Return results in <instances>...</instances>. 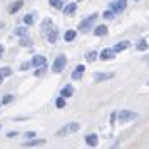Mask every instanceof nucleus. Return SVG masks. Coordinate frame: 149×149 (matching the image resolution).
<instances>
[{
	"instance_id": "b1692460",
	"label": "nucleus",
	"mask_w": 149,
	"mask_h": 149,
	"mask_svg": "<svg viewBox=\"0 0 149 149\" xmlns=\"http://www.w3.org/2000/svg\"><path fill=\"white\" fill-rule=\"evenodd\" d=\"M24 24H25V25H32V24H34V14L25 15V17H24Z\"/></svg>"
},
{
	"instance_id": "4be33fe9",
	"label": "nucleus",
	"mask_w": 149,
	"mask_h": 149,
	"mask_svg": "<svg viewBox=\"0 0 149 149\" xmlns=\"http://www.w3.org/2000/svg\"><path fill=\"white\" fill-rule=\"evenodd\" d=\"M49 3H50L52 7H55L57 10H62V7H64V2H62V0H49Z\"/></svg>"
},
{
	"instance_id": "2eb2a0df",
	"label": "nucleus",
	"mask_w": 149,
	"mask_h": 149,
	"mask_svg": "<svg viewBox=\"0 0 149 149\" xmlns=\"http://www.w3.org/2000/svg\"><path fill=\"white\" fill-rule=\"evenodd\" d=\"M129 45H131V42H127V40L119 42V44H116L114 47H112V50H114V52H122V50L129 49Z\"/></svg>"
},
{
	"instance_id": "dca6fc26",
	"label": "nucleus",
	"mask_w": 149,
	"mask_h": 149,
	"mask_svg": "<svg viewBox=\"0 0 149 149\" xmlns=\"http://www.w3.org/2000/svg\"><path fill=\"white\" fill-rule=\"evenodd\" d=\"M62 97H70V95L74 94V87L70 86V84H67V86H64V89L61 91Z\"/></svg>"
},
{
	"instance_id": "f03ea898",
	"label": "nucleus",
	"mask_w": 149,
	"mask_h": 149,
	"mask_svg": "<svg viewBox=\"0 0 149 149\" xmlns=\"http://www.w3.org/2000/svg\"><path fill=\"white\" fill-rule=\"evenodd\" d=\"M95 20H97V14H92L91 17L84 19V20L79 24V32H89V30L92 29V25L95 24Z\"/></svg>"
},
{
	"instance_id": "393cba45",
	"label": "nucleus",
	"mask_w": 149,
	"mask_h": 149,
	"mask_svg": "<svg viewBox=\"0 0 149 149\" xmlns=\"http://www.w3.org/2000/svg\"><path fill=\"white\" fill-rule=\"evenodd\" d=\"M95 59H97V54H95V52H92V50L86 54V61H87V62H94Z\"/></svg>"
},
{
	"instance_id": "a211bd4d",
	"label": "nucleus",
	"mask_w": 149,
	"mask_h": 149,
	"mask_svg": "<svg viewBox=\"0 0 149 149\" xmlns=\"http://www.w3.org/2000/svg\"><path fill=\"white\" fill-rule=\"evenodd\" d=\"M136 49H137V50H141V52H144V50H148V49H149V45H148V42L144 40V39H139L137 44H136Z\"/></svg>"
},
{
	"instance_id": "4468645a",
	"label": "nucleus",
	"mask_w": 149,
	"mask_h": 149,
	"mask_svg": "<svg viewBox=\"0 0 149 149\" xmlns=\"http://www.w3.org/2000/svg\"><path fill=\"white\" fill-rule=\"evenodd\" d=\"M84 70H86V67H84V65H77V67L74 69V72H72V79H74V81H79V79H82Z\"/></svg>"
},
{
	"instance_id": "e433bc0d",
	"label": "nucleus",
	"mask_w": 149,
	"mask_h": 149,
	"mask_svg": "<svg viewBox=\"0 0 149 149\" xmlns=\"http://www.w3.org/2000/svg\"><path fill=\"white\" fill-rule=\"evenodd\" d=\"M134 2H139V0H134Z\"/></svg>"
},
{
	"instance_id": "f3484780",
	"label": "nucleus",
	"mask_w": 149,
	"mask_h": 149,
	"mask_svg": "<svg viewBox=\"0 0 149 149\" xmlns=\"http://www.w3.org/2000/svg\"><path fill=\"white\" fill-rule=\"evenodd\" d=\"M42 144H45L44 139H35V141H29L24 144V148H37V146H42Z\"/></svg>"
},
{
	"instance_id": "aec40b11",
	"label": "nucleus",
	"mask_w": 149,
	"mask_h": 149,
	"mask_svg": "<svg viewBox=\"0 0 149 149\" xmlns=\"http://www.w3.org/2000/svg\"><path fill=\"white\" fill-rule=\"evenodd\" d=\"M75 35H77L75 30H67V32L64 34V40H65V42H72L75 39Z\"/></svg>"
},
{
	"instance_id": "423d86ee",
	"label": "nucleus",
	"mask_w": 149,
	"mask_h": 149,
	"mask_svg": "<svg viewBox=\"0 0 149 149\" xmlns=\"http://www.w3.org/2000/svg\"><path fill=\"white\" fill-rule=\"evenodd\" d=\"M45 37H47L49 44H55V42L59 40V30H57V27H54L52 30H49L47 34H45Z\"/></svg>"
},
{
	"instance_id": "a878e982",
	"label": "nucleus",
	"mask_w": 149,
	"mask_h": 149,
	"mask_svg": "<svg viewBox=\"0 0 149 149\" xmlns=\"http://www.w3.org/2000/svg\"><path fill=\"white\" fill-rule=\"evenodd\" d=\"M55 106H57V109H62V107H65V97H59L57 101H55Z\"/></svg>"
},
{
	"instance_id": "412c9836",
	"label": "nucleus",
	"mask_w": 149,
	"mask_h": 149,
	"mask_svg": "<svg viewBox=\"0 0 149 149\" xmlns=\"http://www.w3.org/2000/svg\"><path fill=\"white\" fill-rule=\"evenodd\" d=\"M45 72H47V67H45V65L35 67V74H34V77H44V75H45Z\"/></svg>"
},
{
	"instance_id": "20e7f679",
	"label": "nucleus",
	"mask_w": 149,
	"mask_h": 149,
	"mask_svg": "<svg viewBox=\"0 0 149 149\" xmlns=\"http://www.w3.org/2000/svg\"><path fill=\"white\" fill-rule=\"evenodd\" d=\"M126 7H127V0H114V2H111L109 10L114 12V14H121V12L126 10Z\"/></svg>"
},
{
	"instance_id": "cd10ccee",
	"label": "nucleus",
	"mask_w": 149,
	"mask_h": 149,
	"mask_svg": "<svg viewBox=\"0 0 149 149\" xmlns=\"http://www.w3.org/2000/svg\"><path fill=\"white\" fill-rule=\"evenodd\" d=\"M12 101H14V95H12V94H7V95H3L2 104H8V102H12Z\"/></svg>"
},
{
	"instance_id": "473e14b6",
	"label": "nucleus",
	"mask_w": 149,
	"mask_h": 149,
	"mask_svg": "<svg viewBox=\"0 0 149 149\" xmlns=\"http://www.w3.org/2000/svg\"><path fill=\"white\" fill-rule=\"evenodd\" d=\"M3 50H5V49H3V45H0V59H2V55H3Z\"/></svg>"
},
{
	"instance_id": "c9c22d12",
	"label": "nucleus",
	"mask_w": 149,
	"mask_h": 149,
	"mask_svg": "<svg viewBox=\"0 0 149 149\" xmlns=\"http://www.w3.org/2000/svg\"><path fill=\"white\" fill-rule=\"evenodd\" d=\"M2 27H3V24H2V22H0V29H2Z\"/></svg>"
},
{
	"instance_id": "72a5a7b5",
	"label": "nucleus",
	"mask_w": 149,
	"mask_h": 149,
	"mask_svg": "<svg viewBox=\"0 0 149 149\" xmlns=\"http://www.w3.org/2000/svg\"><path fill=\"white\" fill-rule=\"evenodd\" d=\"M15 136H17V132H8L7 137H15Z\"/></svg>"
},
{
	"instance_id": "1a4fd4ad",
	"label": "nucleus",
	"mask_w": 149,
	"mask_h": 149,
	"mask_svg": "<svg viewBox=\"0 0 149 149\" xmlns=\"http://www.w3.org/2000/svg\"><path fill=\"white\" fill-rule=\"evenodd\" d=\"M45 57L44 55H34V59L30 61V65L32 67H40V65H45Z\"/></svg>"
},
{
	"instance_id": "6ab92c4d",
	"label": "nucleus",
	"mask_w": 149,
	"mask_h": 149,
	"mask_svg": "<svg viewBox=\"0 0 149 149\" xmlns=\"http://www.w3.org/2000/svg\"><path fill=\"white\" fill-rule=\"evenodd\" d=\"M94 34L97 35V37H102V35L107 34V25H99V27H95Z\"/></svg>"
},
{
	"instance_id": "4c0bfd02",
	"label": "nucleus",
	"mask_w": 149,
	"mask_h": 149,
	"mask_svg": "<svg viewBox=\"0 0 149 149\" xmlns=\"http://www.w3.org/2000/svg\"><path fill=\"white\" fill-rule=\"evenodd\" d=\"M62 2H65V0H62Z\"/></svg>"
},
{
	"instance_id": "c85d7f7f",
	"label": "nucleus",
	"mask_w": 149,
	"mask_h": 149,
	"mask_svg": "<svg viewBox=\"0 0 149 149\" xmlns=\"http://www.w3.org/2000/svg\"><path fill=\"white\" fill-rule=\"evenodd\" d=\"M30 44H32V40L29 39L27 35H24V37L20 39V45H30Z\"/></svg>"
},
{
	"instance_id": "9d476101",
	"label": "nucleus",
	"mask_w": 149,
	"mask_h": 149,
	"mask_svg": "<svg viewBox=\"0 0 149 149\" xmlns=\"http://www.w3.org/2000/svg\"><path fill=\"white\" fill-rule=\"evenodd\" d=\"M97 142H99L97 134H87V136H86V144H87L89 148H95V146H97Z\"/></svg>"
},
{
	"instance_id": "58836bf2",
	"label": "nucleus",
	"mask_w": 149,
	"mask_h": 149,
	"mask_svg": "<svg viewBox=\"0 0 149 149\" xmlns=\"http://www.w3.org/2000/svg\"><path fill=\"white\" fill-rule=\"evenodd\" d=\"M0 127H2V126H0Z\"/></svg>"
},
{
	"instance_id": "5701e85b",
	"label": "nucleus",
	"mask_w": 149,
	"mask_h": 149,
	"mask_svg": "<svg viewBox=\"0 0 149 149\" xmlns=\"http://www.w3.org/2000/svg\"><path fill=\"white\" fill-rule=\"evenodd\" d=\"M14 32H15V35H19V37H24V35H27V34H29L27 27H17Z\"/></svg>"
},
{
	"instance_id": "2f4dec72",
	"label": "nucleus",
	"mask_w": 149,
	"mask_h": 149,
	"mask_svg": "<svg viewBox=\"0 0 149 149\" xmlns=\"http://www.w3.org/2000/svg\"><path fill=\"white\" fill-rule=\"evenodd\" d=\"M35 136V132L34 131H30V132H27V134H25V137H29V139H30V137H34Z\"/></svg>"
},
{
	"instance_id": "39448f33",
	"label": "nucleus",
	"mask_w": 149,
	"mask_h": 149,
	"mask_svg": "<svg viewBox=\"0 0 149 149\" xmlns=\"http://www.w3.org/2000/svg\"><path fill=\"white\" fill-rule=\"evenodd\" d=\"M137 117H139L137 112H132V111H121V112H119V121H121V122L136 121Z\"/></svg>"
},
{
	"instance_id": "7c9ffc66",
	"label": "nucleus",
	"mask_w": 149,
	"mask_h": 149,
	"mask_svg": "<svg viewBox=\"0 0 149 149\" xmlns=\"http://www.w3.org/2000/svg\"><path fill=\"white\" fill-rule=\"evenodd\" d=\"M30 67H32V65H30V62H24V64L20 65V70H24V72H25V70H29Z\"/></svg>"
},
{
	"instance_id": "f704fd0d",
	"label": "nucleus",
	"mask_w": 149,
	"mask_h": 149,
	"mask_svg": "<svg viewBox=\"0 0 149 149\" xmlns=\"http://www.w3.org/2000/svg\"><path fill=\"white\" fill-rule=\"evenodd\" d=\"M2 82H3V77H2V75H0V84H2Z\"/></svg>"
},
{
	"instance_id": "7ed1b4c3",
	"label": "nucleus",
	"mask_w": 149,
	"mask_h": 149,
	"mask_svg": "<svg viewBox=\"0 0 149 149\" xmlns=\"http://www.w3.org/2000/svg\"><path fill=\"white\" fill-rule=\"evenodd\" d=\"M65 64H67V57H65L64 54L57 55V59H55L54 64H52V72H55V74L62 72V70L65 69Z\"/></svg>"
},
{
	"instance_id": "c756f323",
	"label": "nucleus",
	"mask_w": 149,
	"mask_h": 149,
	"mask_svg": "<svg viewBox=\"0 0 149 149\" xmlns=\"http://www.w3.org/2000/svg\"><path fill=\"white\" fill-rule=\"evenodd\" d=\"M106 20H109V19H112L114 17V12H111V10H107V12H104V15H102Z\"/></svg>"
},
{
	"instance_id": "9b49d317",
	"label": "nucleus",
	"mask_w": 149,
	"mask_h": 149,
	"mask_svg": "<svg viewBox=\"0 0 149 149\" xmlns=\"http://www.w3.org/2000/svg\"><path fill=\"white\" fill-rule=\"evenodd\" d=\"M114 55H116V52L112 49H104L99 57H101L102 61H111V59H114Z\"/></svg>"
},
{
	"instance_id": "f257e3e1",
	"label": "nucleus",
	"mask_w": 149,
	"mask_h": 149,
	"mask_svg": "<svg viewBox=\"0 0 149 149\" xmlns=\"http://www.w3.org/2000/svg\"><path fill=\"white\" fill-rule=\"evenodd\" d=\"M81 124L79 122H69L65 126H62L59 131H57V137H62V136H69V134H74L75 131H79Z\"/></svg>"
},
{
	"instance_id": "0eeeda50",
	"label": "nucleus",
	"mask_w": 149,
	"mask_h": 149,
	"mask_svg": "<svg viewBox=\"0 0 149 149\" xmlns=\"http://www.w3.org/2000/svg\"><path fill=\"white\" fill-rule=\"evenodd\" d=\"M24 7V0H15V2H12L10 5H8V14H17L20 8Z\"/></svg>"
},
{
	"instance_id": "6e6552de",
	"label": "nucleus",
	"mask_w": 149,
	"mask_h": 149,
	"mask_svg": "<svg viewBox=\"0 0 149 149\" xmlns=\"http://www.w3.org/2000/svg\"><path fill=\"white\" fill-rule=\"evenodd\" d=\"M75 10H77V3H69L65 7H62V12H64V15H67V17H74Z\"/></svg>"
},
{
	"instance_id": "f8f14e48",
	"label": "nucleus",
	"mask_w": 149,
	"mask_h": 149,
	"mask_svg": "<svg viewBox=\"0 0 149 149\" xmlns=\"http://www.w3.org/2000/svg\"><path fill=\"white\" fill-rule=\"evenodd\" d=\"M55 25H54V22H52V19H45V20L42 22V34L45 35L49 32V30H52Z\"/></svg>"
},
{
	"instance_id": "bb28decb",
	"label": "nucleus",
	"mask_w": 149,
	"mask_h": 149,
	"mask_svg": "<svg viewBox=\"0 0 149 149\" xmlns=\"http://www.w3.org/2000/svg\"><path fill=\"white\" fill-rule=\"evenodd\" d=\"M10 74H12V69L10 67H2L0 69V75H2V77H8Z\"/></svg>"
},
{
	"instance_id": "ddd939ff",
	"label": "nucleus",
	"mask_w": 149,
	"mask_h": 149,
	"mask_svg": "<svg viewBox=\"0 0 149 149\" xmlns=\"http://www.w3.org/2000/svg\"><path fill=\"white\" fill-rule=\"evenodd\" d=\"M112 77H114V74H111V72H106V74H102V72H99V74H95V77H94V82L109 81V79H112Z\"/></svg>"
}]
</instances>
